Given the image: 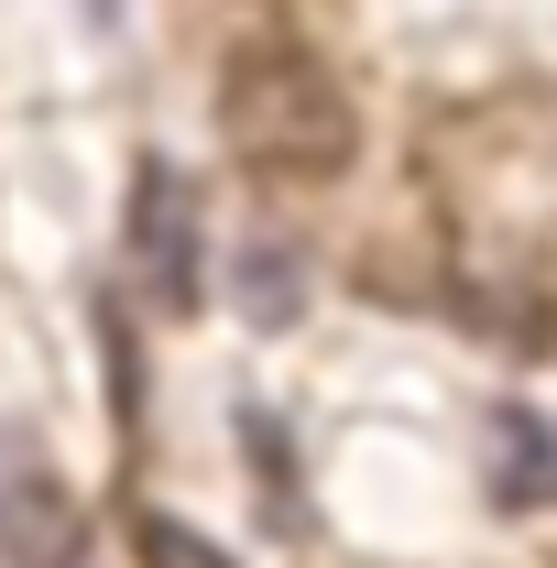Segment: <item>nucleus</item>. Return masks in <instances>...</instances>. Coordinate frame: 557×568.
Masks as SVG:
<instances>
[{
  "instance_id": "nucleus-4",
  "label": "nucleus",
  "mask_w": 557,
  "mask_h": 568,
  "mask_svg": "<svg viewBox=\"0 0 557 568\" xmlns=\"http://www.w3.org/2000/svg\"><path fill=\"white\" fill-rule=\"evenodd\" d=\"M132 547H142V568H230V547H219V536H198L186 514H142Z\"/></svg>"
},
{
  "instance_id": "nucleus-3",
  "label": "nucleus",
  "mask_w": 557,
  "mask_h": 568,
  "mask_svg": "<svg viewBox=\"0 0 557 568\" xmlns=\"http://www.w3.org/2000/svg\"><path fill=\"white\" fill-rule=\"evenodd\" d=\"M77 547H88L77 493H55L44 470L0 481V568H77Z\"/></svg>"
},
{
  "instance_id": "nucleus-1",
  "label": "nucleus",
  "mask_w": 557,
  "mask_h": 568,
  "mask_svg": "<svg viewBox=\"0 0 557 568\" xmlns=\"http://www.w3.org/2000/svg\"><path fill=\"white\" fill-rule=\"evenodd\" d=\"M219 142L263 186H328L361 153V110L328 55H306L295 33H252L219 55Z\"/></svg>"
},
{
  "instance_id": "nucleus-2",
  "label": "nucleus",
  "mask_w": 557,
  "mask_h": 568,
  "mask_svg": "<svg viewBox=\"0 0 557 568\" xmlns=\"http://www.w3.org/2000/svg\"><path fill=\"white\" fill-rule=\"evenodd\" d=\"M121 241H132V274L153 284V306H198L209 295V252H198V186L175 175V164H132V219H121Z\"/></svg>"
}]
</instances>
